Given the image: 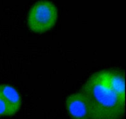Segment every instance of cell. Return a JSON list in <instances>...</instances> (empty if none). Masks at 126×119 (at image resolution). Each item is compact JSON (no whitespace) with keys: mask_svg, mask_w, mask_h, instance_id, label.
<instances>
[{"mask_svg":"<svg viewBox=\"0 0 126 119\" xmlns=\"http://www.w3.org/2000/svg\"><path fill=\"white\" fill-rule=\"evenodd\" d=\"M79 92L88 105L90 119H121L124 116L125 97L109 89L97 72L87 79Z\"/></svg>","mask_w":126,"mask_h":119,"instance_id":"obj_1","label":"cell"},{"mask_svg":"<svg viewBox=\"0 0 126 119\" xmlns=\"http://www.w3.org/2000/svg\"><path fill=\"white\" fill-rule=\"evenodd\" d=\"M58 17V11L53 2L41 0L33 5L28 16V25L32 30L38 33L52 28Z\"/></svg>","mask_w":126,"mask_h":119,"instance_id":"obj_2","label":"cell"},{"mask_svg":"<svg viewBox=\"0 0 126 119\" xmlns=\"http://www.w3.org/2000/svg\"><path fill=\"white\" fill-rule=\"evenodd\" d=\"M22 100L17 90L8 84L0 85V116H11L20 110Z\"/></svg>","mask_w":126,"mask_h":119,"instance_id":"obj_3","label":"cell"},{"mask_svg":"<svg viewBox=\"0 0 126 119\" xmlns=\"http://www.w3.org/2000/svg\"><path fill=\"white\" fill-rule=\"evenodd\" d=\"M102 82L114 92L125 97V75L124 71L107 69L97 72Z\"/></svg>","mask_w":126,"mask_h":119,"instance_id":"obj_4","label":"cell"},{"mask_svg":"<svg viewBox=\"0 0 126 119\" xmlns=\"http://www.w3.org/2000/svg\"><path fill=\"white\" fill-rule=\"evenodd\" d=\"M66 106L73 119H90L88 105L79 92L71 94L66 99Z\"/></svg>","mask_w":126,"mask_h":119,"instance_id":"obj_5","label":"cell"}]
</instances>
